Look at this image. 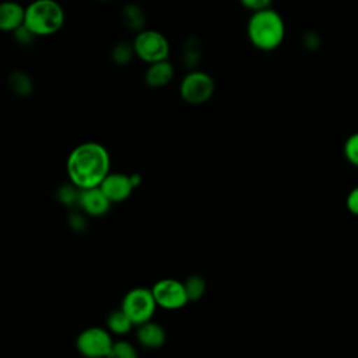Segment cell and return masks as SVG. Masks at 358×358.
Masks as SVG:
<instances>
[{
    "label": "cell",
    "instance_id": "cell-3",
    "mask_svg": "<svg viewBox=\"0 0 358 358\" xmlns=\"http://www.w3.org/2000/svg\"><path fill=\"white\" fill-rule=\"evenodd\" d=\"M66 14L56 0H32L25 6L24 25L36 36H50L62 29Z\"/></svg>",
    "mask_w": 358,
    "mask_h": 358
},
{
    "label": "cell",
    "instance_id": "cell-5",
    "mask_svg": "<svg viewBox=\"0 0 358 358\" xmlns=\"http://www.w3.org/2000/svg\"><path fill=\"white\" fill-rule=\"evenodd\" d=\"M157 306L158 305L154 298L152 289L144 287H136L127 291L120 305V308L127 313L134 326L151 320Z\"/></svg>",
    "mask_w": 358,
    "mask_h": 358
},
{
    "label": "cell",
    "instance_id": "cell-26",
    "mask_svg": "<svg viewBox=\"0 0 358 358\" xmlns=\"http://www.w3.org/2000/svg\"><path fill=\"white\" fill-rule=\"evenodd\" d=\"M303 43L308 48H316L319 45V38L315 32H306L303 36Z\"/></svg>",
    "mask_w": 358,
    "mask_h": 358
},
{
    "label": "cell",
    "instance_id": "cell-7",
    "mask_svg": "<svg viewBox=\"0 0 358 358\" xmlns=\"http://www.w3.org/2000/svg\"><path fill=\"white\" fill-rule=\"evenodd\" d=\"M113 345L110 331L98 326H91L78 333L76 338L77 351L88 358L109 357Z\"/></svg>",
    "mask_w": 358,
    "mask_h": 358
},
{
    "label": "cell",
    "instance_id": "cell-4",
    "mask_svg": "<svg viewBox=\"0 0 358 358\" xmlns=\"http://www.w3.org/2000/svg\"><path fill=\"white\" fill-rule=\"evenodd\" d=\"M133 46L136 56L147 64L159 60H166L171 52V45L166 36L159 31L148 28L136 32Z\"/></svg>",
    "mask_w": 358,
    "mask_h": 358
},
{
    "label": "cell",
    "instance_id": "cell-8",
    "mask_svg": "<svg viewBox=\"0 0 358 358\" xmlns=\"http://www.w3.org/2000/svg\"><path fill=\"white\" fill-rule=\"evenodd\" d=\"M152 294L157 305L162 309L176 310L189 302L185 284L175 278H162L152 285Z\"/></svg>",
    "mask_w": 358,
    "mask_h": 358
},
{
    "label": "cell",
    "instance_id": "cell-28",
    "mask_svg": "<svg viewBox=\"0 0 358 358\" xmlns=\"http://www.w3.org/2000/svg\"><path fill=\"white\" fill-rule=\"evenodd\" d=\"M99 1H112V0H99Z\"/></svg>",
    "mask_w": 358,
    "mask_h": 358
},
{
    "label": "cell",
    "instance_id": "cell-24",
    "mask_svg": "<svg viewBox=\"0 0 358 358\" xmlns=\"http://www.w3.org/2000/svg\"><path fill=\"white\" fill-rule=\"evenodd\" d=\"M241 6L252 13L271 7L273 0H239Z\"/></svg>",
    "mask_w": 358,
    "mask_h": 358
},
{
    "label": "cell",
    "instance_id": "cell-6",
    "mask_svg": "<svg viewBox=\"0 0 358 358\" xmlns=\"http://www.w3.org/2000/svg\"><path fill=\"white\" fill-rule=\"evenodd\" d=\"M215 90L213 77L201 70H190L180 81L179 92L185 102L190 105H201L207 102Z\"/></svg>",
    "mask_w": 358,
    "mask_h": 358
},
{
    "label": "cell",
    "instance_id": "cell-13",
    "mask_svg": "<svg viewBox=\"0 0 358 358\" xmlns=\"http://www.w3.org/2000/svg\"><path fill=\"white\" fill-rule=\"evenodd\" d=\"M173 76H175L173 64L166 59V60L150 63L144 73V81L151 88H161L169 84Z\"/></svg>",
    "mask_w": 358,
    "mask_h": 358
},
{
    "label": "cell",
    "instance_id": "cell-21",
    "mask_svg": "<svg viewBox=\"0 0 358 358\" xmlns=\"http://www.w3.org/2000/svg\"><path fill=\"white\" fill-rule=\"evenodd\" d=\"M343 151H344V157L345 159L354 165V166H358V131L357 133H352L344 143V147H343Z\"/></svg>",
    "mask_w": 358,
    "mask_h": 358
},
{
    "label": "cell",
    "instance_id": "cell-18",
    "mask_svg": "<svg viewBox=\"0 0 358 358\" xmlns=\"http://www.w3.org/2000/svg\"><path fill=\"white\" fill-rule=\"evenodd\" d=\"M185 288H186V292H187V296H189V302H196L199 301L204 292H206V280L199 275V274H192L189 275L185 281Z\"/></svg>",
    "mask_w": 358,
    "mask_h": 358
},
{
    "label": "cell",
    "instance_id": "cell-27",
    "mask_svg": "<svg viewBox=\"0 0 358 358\" xmlns=\"http://www.w3.org/2000/svg\"><path fill=\"white\" fill-rule=\"evenodd\" d=\"M69 222H70V225L76 227V229H78V231H81V227H84V224H85L83 215H80V214H73V215H70Z\"/></svg>",
    "mask_w": 358,
    "mask_h": 358
},
{
    "label": "cell",
    "instance_id": "cell-23",
    "mask_svg": "<svg viewBox=\"0 0 358 358\" xmlns=\"http://www.w3.org/2000/svg\"><path fill=\"white\" fill-rule=\"evenodd\" d=\"M13 34H14L15 41H17L20 45H22V46L31 45V43L35 41V38H38V36H36L35 34H32L25 25L20 27V28L15 29Z\"/></svg>",
    "mask_w": 358,
    "mask_h": 358
},
{
    "label": "cell",
    "instance_id": "cell-12",
    "mask_svg": "<svg viewBox=\"0 0 358 358\" xmlns=\"http://www.w3.org/2000/svg\"><path fill=\"white\" fill-rule=\"evenodd\" d=\"M136 327V338L141 347L148 350H157L165 344L166 333L159 323L148 320Z\"/></svg>",
    "mask_w": 358,
    "mask_h": 358
},
{
    "label": "cell",
    "instance_id": "cell-25",
    "mask_svg": "<svg viewBox=\"0 0 358 358\" xmlns=\"http://www.w3.org/2000/svg\"><path fill=\"white\" fill-rule=\"evenodd\" d=\"M345 206L347 210L352 214V215H358V186L352 187L345 199Z\"/></svg>",
    "mask_w": 358,
    "mask_h": 358
},
{
    "label": "cell",
    "instance_id": "cell-17",
    "mask_svg": "<svg viewBox=\"0 0 358 358\" xmlns=\"http://www.w3.org/2000/svg\"><path fill=\"white\" fill-rule=\"evenodd\" d=\"M134 56H136V52H134L133 42L131 43H129V42H117L112 48V50H110V59L117 66L129 64L133 60Z\"/></svg>",
    "mask_w": 358,
    "mask_h": 358
},
{
    "label": "cell",
    "instance_id": "cell-1",
    "mask_svg": "<svg viewBox=\"0 0 358 358\" xmlns=\"http://www.w3.org/2000/svg\"><path fill=\"white\" fill-rule=\"evenodd\" d=\"M108 150L95 141L78 144L67 157L66 171L71 183L80 189L95 187L110 172Z\"/></svg>",
    "mask_w": 358,
    "mask_h": 358
},
{
    "label": "cell",
    "instance_id": "cell-14",
    "mask_svg": "<svg viewBox=\"0 0 358 358\" xmlns=\"http://www.w3.org/2000/svg\"><path fill=\"white\" fill-rule=\"evenodd\" d=\"M122 20L129 29L136 32L144 29L147 24V17L144 10L136 3H127L122 8Z\"/></svg>",
    "mask_w": 358,
    "mask_h": 358
},
{
    "label": "cell",
    "instance_id": "cell-15",
    "mask_svg": "<svg viewBox=\"0 0 358 358\" xmlns=\"http://www.w3.org/2000/svg\"><path fill=\"white\" fill-rule=\"evenodd\" d=\"M106 327L110 333L123 336L127 334L131 330V327H134V324L131 319L127 316V313L122 308H119L109 312V315L106 316Z\"/></svg>",
    "mask_w": 358,
    "mask_h": 358
},
{
    "label": "cell",
    "instance_id": "cell-9",
    "mask_svg": "<svg viewBox=\"0 0 358 358\" xmlns=\"http://www.w3.org/2000/svg\"><path fill=\"white\" fill-rule=\"evenodd\" d=\"M99 187L112 203H120L131 194V192L136 189V185L131 175H126L122 172H109L99 185Z\"/></svg>",
    "mask_w": 358,
    "mask_h": 358
},
{
    "label": "cell",
    "instance_id": "cell-20",
    "mask_svg": "<svg viewBox=\"0 0 358 358\" xmlns=\"http://www.w3.org/2000/svg\"><path fill=\"white\" fill-rule=\"evenodd\" d=\"M109 357H113V358H136L137 351H136V348L131 343H129L126 340H119V341H113Z\"/></svg>",
    "mask_w": 358,
    "mask_h": 358
},
{
    "label": "cell",
    "instance_id": "cell-19",
    "mask_svg": "<svg viewBox=\"0 0 358 358\" xmlns=\"http://www.w3.org/2000/svg\"><path fill=\"white\" fill-rule=\"evenodd\" d=\"M80 187L76 186L74 183H69V185H62L57 190V199L66 204V206H73L77 204L78 201V196H80Z\"/></svg>",
    "mask_w": 358,
    "mask_h": 358
},
{
    "label": "cell",
    "instance_id": "cell-22",
    "mask_svg": "<svg viewBox=\"0 0 358 358\" xmlns=\"http://www.w3.org/2000/svg\"><path fill=\"white\" fill-rule=\"evenodd\" d=\"M200 59V48L199 42L194 38H189L186 45H185V52H183V60L187 67H193L197 64Z\"/></svg>",
    "mask_w": 358,
    "mask_h": 358
},
{
    "label": "cell",
    "instance_id": "cell-10",
    "mask_svg": "<svg viewBox=\"0 0 358 358\" xmlns=\"http://www.w3.org/2000/svg\"><path fill=\"white\" fill-rule=\"evenodd\" d=\"M112 201L102 192L99 186L81 189L77 206L81 213L88 214L90 217H101L105 215L110 208Z\"/></svg>",
    "mask_w": 358,
    "mask_h": 358
},
{
    "label": "cell",
    "instance_id": "cell-2",
    "mask_svg": "<svg viewBox=\"0 0 358 358\" xmlns=\"http://www.w3.org/2000/svg\"><path fill=\"white\" fill-rule=\"evenodd\" d=\"M249 42L259 50L271 52L285 38V22L278 11L268 7L250 14L246 24Z\"/></svg>",
    "mask_w": 358,
    "mask_h": 358
},
{
    "label": "cell",
    "instance_id": "cell-11",
    "mask_svg": "<svg viewBox=\"0 0 358 358\" xmlns=\"http://www.w3.org/2000/svg\"><path fill=\"white\" fill-rule=\"evenodd\" d=\"M25 22V6L15 0H6L0 4V29L14 32Z\"/></svg>",
    "mask_w": 358,
    "mask_h": 358
},
{
    "label": "cell",
    "instance_id": "cell-16",
    "mask_svg": "<svg viewBox=\"0 0 358 358\" xmlns=\"http://www.w3.org/2000/svg\"><path fill=\"white\" fill-rule=\"evenodd\" d=\"M8 84H10V88L13 90V92H15L17 95H21V96L29 95L34 90L32 80L24 71H13L8 76Z\"/></svg>",
    "mask_w": 358,
    "mask_h": 358
}]
</instances>
